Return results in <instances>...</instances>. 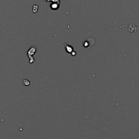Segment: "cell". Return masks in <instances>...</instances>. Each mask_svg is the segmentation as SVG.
I'll list each match as a JSON object with an SVG mask.
<instances>
[{"instance_id": "3957f363", "label": "cell", "mask_w": 139, "mask_h": 139, "mask_svg": "<svg viewBox=\"0 0 139 139\" xmlns=\"http://www.w3.org/2000/svg\"><path fill=\"white\" fill-rule=\"evenodd\" d=\"M65 49L66 51L69 53H72V52L74 51V48L71 45H69L67 44H65Z\"/></svg>"}, {"instance_id": "8992f818", "label": "cell", "mask_w": 139, "mask_h": 139, "mask_svg": "<svg viewBox=\"0 0 139 139\" xmlns=\"http://www.w3.org/2000/svg\"><path fill=\"white\" fill-rule=\"evenodd\" d=\"M71 54H72V56H75L76 55V52H74V51H73L72 52V53H71Z\"/></svg>"}, {"instance_id": "6da1fadb", "label": "cell", "mask_w": 139, "mask_h": 139, "mask_svg": "<svg viewBox=\"0 0 139 139\" xmlns=\"http://www.w3.org/2000/svg\"><path fill=\"white\" fill-rule=\"evenodd\" d=\"M37 50V47L35 45H34L30 48L29 50L28 51L27 54H28V57H29V58L30 59V61H29L30 63H32L33 62L35 61V60L33 59V58L32 56L35 54Z\"/></svg>"}, {"instance_id": "5b68a950", "label": "cell", "mask_w": 139, "mask_h": 139, "mask_svg": "<svg viewBox=\"0 0 139 139\" xmlns=\"http://www.w3.org/2000/svg\"><path fill=\"white\" fill-rule=\"evenodd\" d=\"M45 2H51V3H60V0H44Z\"/></svg>"}, {"instance_id": "277c9868", "label": "cell", "mask_w": 139, "mask_h": 139, "mask_svg": "<svg viewBox=\"0 0 139 139\" xmlns=\"http://www.w3.org/2000/svg\"><path fill=\"white\" fill-rule=\"evenodd\" d=\"M39 7L37 4H34L33 7V12L34 13H37L38 11Z\"/></svg>"}, {"instance_id": "7a4b0ae2", "label": "cell", "mask_w": 139, "mask_h": 139, "mask_svg": "<svg viewBox=\"0 0 139 139\" xmlns=\"http://www.w3.org/2000/svg\"><path fill=\"white\" fill-rule=\"evenodd\" d=\"M60 3H51L50 5H49V7L52 10H58L60 7Z\"/></svg>"}]
</instances>
